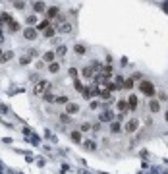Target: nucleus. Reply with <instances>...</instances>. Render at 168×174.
Returning <instances> with one entry per match:
<instances>
[{"label":"nucleus","instance_id":"obj_1","mask_svg":"<svg viewBox=\"0 0 168 174\" xmlns=\"http://www.w3.org/2000/svg\"><path fill=\"white\" fill-rule=\"evenodd\" d=\"M50 91V81H39V83L35 85V89H33V93L35 95H47V93Z\"/></svg>","mask_w":168,"mask_h":174},{"label":"nucleus","instance_id":"obj_2","mask_svg":"<svg viewBox=\"0 0 168 174\" xmlns=\"http://www.w3.org/2000/svg\"><path fill=\"white\" fill-rule=\"evenodd\" d=\"M139 91L143 93V95L151 97V95H155V85L151 83V81H141V83H139Z\"/></svg>","mask_w":168,"mask_h":174},{"label":"nucleus","instance_id":"obj_3","mask_svg":"<svg viewBox=\"0 0 168 174\" xmlns=\"http://www.w3.org/2000/svg\"><path fill=\"white\" fill-rule=\"evenodd\" d=\"M56 29H58V33H70L72 31V23L70 21H58Z\"/></svg>","mask_w":168,"mask_h":174},{"label":"nucleus","instance_id":"obj_4","mask_svg":"<svg viewBox=\"0 0 168 174\" xmlns=\"http://www.w3.org/2000/svg\"><path fill=\"white\" fill-rule=\"evenodd\" d=\"M108 77H110V76H106V74L100 72V74H97V76H95V83H97V85H104V87H106V85H108Z\"/></svg>","mask_w":168,"mask_h":174},{"label":"nucleus","instance_id":"obj_5","mask_svg":"<svg viewBox=\"0 0 168 174\" xmlns=\"http://www.w3.org/2000/svg\"><path fill=\"white\" fill-rule=\"evenodd\" d=\"M137 128H139V120H137V118H131V120L126 124V132H130V134H131V132H135Z\"/></svg>","mask_w":168,"mask_h":174},{"label":"nucleus","instance_id":"obj_6","mask_svg":"<svg viewBox=\"0 0 168 174\" xmlns=\"http://www.w3.org/2000/svg\"><path fill=\"white\" fill-rule=\"evenodd\" d=\"M23 37H25V39H29V41H33V39L37 37V29H33V27H27V29L23 31Z\"/></svg>","mask_w":168,"mask_h":174},{"label":"nucleus","instance_id":"obj_7","mask_svg":"<svg viewBox=\"0 0 168 174\" xmlns=\"http://www.w3.org/2000/svg\"><path fill=\"white\" fill-rule=\"evenodd\" d=\"M112 116H114V114H112L110 110H104V112H100L99 120H100V122H110V120H112Z\"/></svg>","mask_w":168,"mask_h":174},{"label":"nucleus","instance_id":"obj_8","mask_svg":"<svg viewBox=\"0 0 168 174\" xmlns=\"http://www.w3.org/2000/svg\"><path fill=\"white\" fill-rule=\"evenodd\" d=\"M128 108H131V110L137 108V97H135V95H131V97L128 99Z\"/></svg>","mask_w":168,"mask_h":174},{"label":"nucleus","instance_id":"obj_9","mask_svg":"<svg viewBox=\"0 0 168 174\" xmlns=\"http://www.w3.org/2000/svg\"><path fill=\"white\" fill-rule=\"evenodd\" d=\"M77 110H79L77 104H74V103H68V104H66V112H68V114H74V112H77Z\"/></svg>","mask_w":168,"mask_h":174},{"label":"nucleus","instance_id":"obj_10","mask_svg":"<svg viewBox=\"0 0 168 174\" xmlns=\"http://www.w3.org/2000/svg\"><path fill=\"white\" fill-rule=\"evenodd\" d=\"M83 77H87V79H93V68L91 66H87V68H83Z\"/></svg>","mask_w":168,"mask_h":174},{"label":"nucleus","instance_id":"obj_11","mask_svg":"<svg viewBox=\"0 0 168 174\" xmlns=\"http://www.w3.org/2000/svg\"><path fill=\"white\" fill-rule=\"evenodd\" d=\"M60 14V10H58V6H52L50 10H48V14H47V19L48 18H56V16H58Z\"/></svg>","mask_w":168,"mask_h":174},{"label":"nucleus","instance_id":"obj_12","mask_svg":"<svg viewBox=\"0 0 168 174\" xmlns=\"http://www.w3.org/2000/svg\"><path fill=\"white\" fill-rule=\"evenodd\" d=\"M47 27H50V21H48L47 18H44V19H43V21L39 23V25H37V29H43V31H44V29H47Z\"/></svg>","mask_w":168,"mask_h":174},{"label":"nucleus","instance_id":"obj_13","mask_svg":"<svg viewBox=\"0 0 168 174\" xmlns=\"http://www.w3.org/2000/svg\"><path fill=\"white\" fill-rule=\"evenodd\" d=\"M118 108H120L122 112H126V110H128V101H124V99H120V101H118Z\"/></svg>","mask_w":168,"mask_h":174},{"label":"nucleus","instance_id":"obj_14","mask_svg":"<svg viewBox=\"0 0 168 174\" xmlns=\"http://www.w3.org/2000/svg\"><path fill=\"white\" fill-rule=\"evenodd\" d=\"M8 29H10V31H12V33H14V31H18V29H19V23L12 19V21H10V23H8Z\"/></svg>","mask_w":168,"mask_h":174},{"label":"nucleus","instance_id":"obj_15","mask_svg":"<svg viewBox=\"0 0 168 174\" xmlns=\"http://www.w3.org/2000/svg\"><path fill=\"white\" fill-rule=\"evenodd\" d=\"M149 108H151L153 112H159V108H160V104H159V101H151V104H149Z\"/></svg>","mask_w":168,"mask_h":174},{"label":"nucleus","instance_id":"obj_16","mask_svg":"<svg viewBox=\"0 0 168 174\" xmlns=\"http://www.w3.org/2000/svg\"><path fill=\"white\" fill-rule=\"evenodd\" d=\"M54 103H60V104H68L70 103V99L66 97V95H62V97H56V101Z\"/></svg>","mask_w":168,"mask_h":174},{"label":"nucleus","instance_id":"obj_17","mask_svg":"<svg viewBox=\"0 0 168 174\" xmlns=\"http://www.w3.org/2000/svg\"><path fill=\"white\" fill-rule=\"evenodd\" d=\"M43 58H44V62H50V64H52V60H54V52H44Z\"/></svg>","mask_w":168,"mask_h":174},{"label":"nucleus","instance_id":"obj_18","mask_svg":"<svg viewBox=\"0 0 168 174\" xmlns=\"http://www.w3.org/2000/svg\"><path fill=\"white\" fill-rule=\"evenodd\" d=\"M74 87H75V91H81V93L85 91V87L81 85V81H79V79H75V81H74Z\"/></svg>","mask_w":168,"mask_h":174},{"label":"nucleus","instance_id":"obj_19","mask_svg":"<svg viewBox=\"0 0 168 174\" xmlns=\"http://www.w3.org/2000/svg\"><path fill=\"white\" fill-rule=\"evenodd\" d=\"M58 70H60V66L56 64V62H52V64L48 66V72H50V74H56V72H58Z\"/></svg>","mask_w":168,"mask_h":174},{"label":"nucleus","instance_id":"obj_20","mask_svg":"<svg viewBox=\"0 0 168 174\" xmlns=\"http://www.w3.org/2000/svg\"><path fill=\"white\" fill-rule=\"evenodd\" d=\"M43 35H44V37H52V35H54V27H52V25H50V27H47V29L43 31Z\"/></svg>","mask_w":168,"mask_h":174},{"label":"nucleus","instance_id":"obj_21","mask_svg":"<svg viewBox=\"0 0 168 174\" xmlns=\"http://www.w3.org/2000/svg\"><path fill=\"white\" fill-rule=\"evenodd\" d=\"M74 50H75V54H85V46L83 45H75Z\"/></svg>","mask_w":168,"mask_h":174},{"label":"nucleus","instance_id":"obj_22","mask_svg":"<svg viewBox=\"0 0 168 174\" xmlns=\"http://www.w3.org/2000/svg\"><path fill=\"white\" fill-rule=\"evenodd\" d=\"M72 139L79 143V141H81V134H79V132H72Z\"/></svg>","mask_w":168,"mask_h":174},{"label":"nucleus","instance_id":"obj_23","mask_svg":"<svg viewBox=\"0 0 168 174\" xmlns=\"http://www.w3.org/2000/svg\"><path fill=\"white\" fill-rule=\"evenodd\" d=\"M33 8H35V12H43L44 10V4L43 2H35V4H33Z\"/></svg>","mask_w":168,"mask_h":174},{"label":"nucleus","instance_id":"obj_24","mask_svg":"<svg viewBox=\"0 0 168 174\" xmlns=\"http://www.w3.org/2000/svg\"><path fill=\"white\" fill-rule=\"evenodd\" d=\"M133 87V79H126L124 81V87H122V89H131Z\"/></svg>","mask_w":168,"mask_h":174},{"label":"nucleus","instance_id":"obj_25","mask_svg":"<svg viewBox=\"0 0 168 174\" xmlns=\"http://www.w3.org/2000/svg\"><path fill=\"white\" fill-rule=\"evenodd\" d=\"M44 101H47V103H54V101H56V97L52 95V93H47V95H44Z\"/></svg>","mask_w":168,"mask_h":174},{"label":"nucleus","instance_id":"obj_26","mask_svg":"<svg viewBox=\"0 0 168 174\" xmlns=\"http://www.w3.org/2000/svg\"><path fill=\"white\" fill-rule=\"evenodd\" d=\"M66 50H68V49H66V46L62 45V46H58V50H56V54H58V56H64V54H66Z\"/></svg>","mask_w":168,"mask_h":174},{"label":"nucleus","instance_id":"obj_27","mask_svg":"<svg viewBox=\"0 0 168 174\" xmlns=\"http://www.w3.org/2000/svg\"><path fill=\"white\" fill-rule=\"evenodd\" d=\"M95 147H97V145H95L93 141H85V149H89V151H95Z\"/></svg>","mask_w":168,"mask_h":174},{"label":"nucleus","instance_id":"obj_28","mask_svg":"<svg viewBox=\"0 0 168 174\" xmlns=\"http://www.w3.org/2000/svg\"><path fill=\"white\" fill-rule=\"evenodd\" d=\"M100 97H103V99H108V101H112V97H110V91H100Z\"/></svg>","mask_w":168,"mask_h":174},{"label":"nucleus","instance_id":"obj_29","mask_svg":"<svg viewBox=\"0 0 168 174\" xmlns=\"http://www.w3.org/2000/svg\"><path fill=\"white\" fill-rule=\"evenodd\" d=\"M10 58H12V52H4V56L0 58V60H2V62H6V60H10Z\"/></svg>","mask_w":168,"mask_h":174},{"label":"nucleus","instance_id":"obj_30","mask_svg":"<svg viewBox=\"0 0 168 174\" xmlns=\"http://www.w3.org/2000/svg\"><path fill=\"white\" fill-rule=\"evenodd\" d=\"M112 132H114V134H118V132H120V124H118V122L112 124Z\"/></svg>","mask_w":168,"mask_h":174},{"label":"nucleus","instance_id":"obj_31","mask_svg":"<svg viewBox=\"0 0 168 174\" xmlns=\"http://www.w3.org/2000/svg\"><path fill=\"white\" fill-rule=\"evenodd\" d=\"M89 130H91V124H83L81 126V132H89Z\"/></svg>","mask_w":168,"mask_h":174},{"label":"nucleus","instance_id":"obj_32","mask_svg":"<svg viewBox=\"0 0 168 174\" xmlns=\"http://www.w3.org/2000/svg\"><path fill=\"white\" fill-rule=\"evenodd\" d=\"M27 23H37V18H35V16H29V18H27Z\"/></svg>","mask_w":168,"mask_h":174},{"label":"nucleus","instance_id":"obj_33","mask_svg":"<svg viewBox=\"0 0 168 174\" xmlns=\"http://www.w3.org/2000/svg\"><path fill=\"white\" fill-rule=\"evenodd\" d=\"M60 120H62V122H70V116H68V114H62Z\"/></svg>","mask_w":168,"mask_h":174},{"label":"nucleus","instance_id":"obj_34","mask_svg":"<svg viewBox=\"0 0 168 174\" xmlns=\"http://www.w3.org/2000/svg\"><path fill=\"white\" fill-rule=\"evenodd\" d=\"M14 6H16V8H18V10H21V8H23V6H25V4H23V2H16V4H14Z\"/></svg>","mask_w":168,"mask_h":174},{"label":"nucleus","instance_id":"obj_35","mask_svg":"<svg viewBox=\"0 0 168 174\" xmlns=\"http://www.w3.org/2000/svg\"><path fill=\"white\" fill-rule=\"evenodd\" d=\"M89 107H91V108H97V107H99V103H97V101H91V104H89Z\"/></svg>","mask_w":168,"mask_h":174},{"label":"nucleus","instance_id":"obj_36","mask_svg":"<svg viewBox=\"0 0 168 174\" xmlns=\"http://www.w3.org/2000/svg\"><path fill=\"white\" fill-rule=\"evenodd\" d=\"M164 8H166V12H168V4H164Z\"/></svg>","mask_w":168,"mask_h":174},{"label":"nucleus","instance_id":"obj_37","mask_svg":"<svg viewBox=\"0 0 168 174\" xmlns=\"http://www.w3.org/2000/svg\"><path fill=\"white\" fill-rule=\"evenodd\" d=\"M166 120H168V110H166Z\"/></svg>","mask_w":168,"mask_h":174},{"label":"nucleus","instance_id":"obj_38","mask_svg":"<svg viewBox=\"0 0 168 174\" xmlns=\"http://www.w3.org/2000/svg\"><path fill=\"white\" fill-rule=\"evenodd\" d=\"M0 54H2V50H0Z\"/></svg>","mask_w":168,"mask_h":174}]
</instances>
